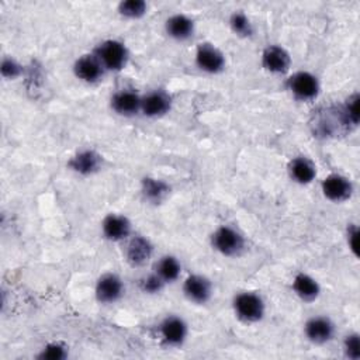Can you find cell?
Segmentation results:
<instances>
[{
  "label": "cell",
  "instance_id": "6da1fadb",
  "mask_svg": "<svg viewBox=\"0 0 360 360\" xmlns=\"http://www.w3.org/2000/svg\"><path fill=\"white\" fill-rule=\"evenodd\" d=\"M233 312L236 318L245 323H255L263 319L266 304L263 298L252 291H242L233 297Z\"/></svg>",
  "mask_w": 360,
  "mask_h": 360
},
{
  "label": "cell",
  "instance_id": "7a4b0ae2",
  "mask_svg": "<svg viewBox=\"0 0 360 360\" xmlns=\"http://www.w3.org/2000/svg\"><path fill=\"white\" fill-rule=\"evenodd\" d=\"M211 245L222 256L235 257L245 250L246 242L238 229L229 225H222L212 232Z\"/></svg>",
  "mask_w": 360,
  "mask_h": 360
},
{
  "label": "cell",
  "instance_id": "3957f363",
  "mask_svg": "<svg viewBox=\"0 0 360 360\" xmlns=\"http://www.w3.org/2000/svg\"><path fill=\"white\" fill-rule=\"evenodd\" d=\"M105 70L120 72L127 66L129 53L124 42L118 39H105L93 52Z\"/></svg>",
  "mask_w": 360,
  "mask_h": 360
},
{
  "label": "cell",
  "instance_id": "277c9868",
  "mask_svg": "<svg viewBox=\"0 0 360 360\" xmlns=\"http://www.w3.org/2000/svg\"><path fill=\"white\" fill-rule=\"evenodd\" d=\"M158 335L160 340L169 347L181 346L188 335V326L186 321L177 315H167L158 326Z\"/></svg>",
  "mask_w": 360,
  "mask_h": 360
},
{
  "label": "cell",
  "instance_id": "5b68a950",
  "mask_svg": "<svg viewBox=\"0 0 360 360\" xmlns=\"http://www.w3.org/2000/svg\"><path fill=\"white\" fill-rule=\"evenodd\" d=\"M288 90L300 101H311L318 97L321 84L315 75L309 72H297L288 79Z\"/></svg>",
  "mask_w": 360,
  "mask_h": 360
},
{
  "label": "cell",
  "instance_id": "8992f818",
  "mask_svg": "<svg viewBox=\"0 0 360 360\" xmlns=\"http://www.w3.org/2000/svg\"><path fill=\"white\" fill-rule=\"evenodd\" d=\"M125 291V285L121 277L115 273H104L101 274L94 287L96 300L100 304H114L117 302Z\"/></svg>",
  "mask_w": 360,
  "mask_h": 360
},
{
  "label": "cell",
  "instance_id": "52a82bcc",
  "mask_svg": "<svg viewBox=\"0 0 360 360\" xmlns=\"http://www.w3.org/2000/svg\"><path fill=\"white\" fill-rule=\"evenodd\" d=\"M183 294L190 302L202 305L212 297V284L202 274H190L183 283Z\"/></svg>",
  "mask_w": 360,
  "mask_h": 360
},
{
  "label": "cell",
  "instance_id": "ba28073f",
  "mask_svg": "<svg viewBox=\"0 0 360 360\" xmlns=\"http://www.w3.org/2000/svg\"><path fill=\"white\" fill-rule=\"evenodd\" d=\"M305 338L314 345H325L333 339L335 323L322 315L309 318L304 325Z\"/></svg>",
  "mask_w": 360,
  "mask_h": 360
},
{
  "label": "cell",
  "instance_id": "9c48e42d",
  "mask_svg": "<svg viewBox=\"0 0 360 360\" xmlns=\"http://www.w3.org/2000/svg\"><path fill=\"white\" fill-rule=\"evenodd\" d=\"M195 65L200 70L215 75L224 70L225 56L212 44H201L195 51Z\"/></svg>",
  "mask_w": 360,
  "mask_h": 360
},
{
  "label": "cell",
  "instance_id": "30bf717a",
  "mask_svg": "<svg viewBox=\"0 0 360 360\" xmlns=\"http://www.w3.org/2000/svg\"><path fill=\"white\" fill-rule=\"evenodd\" d=\"M105 69L103 68L101 62L94 53H86L76 59L73 65V73L75 76L89 84L97 83L104 76Z\"/></svg>",
  "mask_w": 360,
  "mask_h": 360
},
{
  "label": "cell",
  "instance_id": "8fae6325",
  "mask_svg": "<svg viewBox=\"0 0 360 360\" xmlns=\"http://www.w3.org/2000/svg\"><path fill=\"white\" fill-rule=\"evenodd\" d=\"M321 188L323 195L333 202L346 201L353 193L352 181L339 173H330L329 176H326L322 180Z\"/></svg>",
  "mask_w": 360,
  "mask_h": 360
},
{
  "label": "cell",
  "instance_id": "7c38bea8",
  "mask_svg": "<svg viewBox=\"0 0 360 360\" xmlns=\"http://www.w3.org/2000/svg\"><path fill=\"white\" fill-rule=\"evenodd\" d=\"M262 66L270 73L283 75L291 66V56L283 46L269 45L262 52Z\"/></svg>",
  "mask_w": 360,
  "mask_h": 360
},
{
  "label": "cell",
  "instance_id": "4fadbf2b",
  "mask_svg": "<svg viewBox=\"0 0 360 360\" xmlns=\"http://www.w3.org/2000/svg\"><path fill=\"white\" fill-rule=\"evenodd\" d=\"M152 255H153V245L148 238L142 235H135L129 239L125 249V257L132 267L145 266L150 260Z\"/></svg>",
  "mask_w": 360,
  "mask_h": 360
},
{
  "label": "cell",
  "instance_id": "5bb4252c",
  "mask_svg": "<svg viewBox=\"0 0 360 360\" xmlns=\"http://www.w3.org/2000/svg\"><path fill=\"white\" fill-rule=\"evenodd\" d=\"M101 232L111 242L124 240L131 233V221L125 215L108 214L101 222Z\"/></svg>",
  "mask_w": 360,
  "mask_h": 360
},
{
  "label": "cell",
  "instance_id": "9a60e30c",
  "mask_svg": "<svg viewBox=\"0 0 360 360\" xmlns=\"http://www.w3.org/2000/svg\"><path fill=\"white\" fill-rule=\"evenodd\" d=\"M142 97L134 90H120L111 97V108L118 115L132 117L141 111Z\"/></svg>",
  "mask_w": 360,
  "mask_h": 360
},
{
  "label": "cell",
  "instance_id": "2e32d148",
  "mask_svg": "<svg viewBox=\"0 0 360 360\" xmlns=\"http://www.w3.org/2000/svg\"><path fill=\"white\" fill-rule=\"evenodd\" d=\"M172 105V100L167 93L163 90H153L145 96H142L141 112L146 117L156 118L169 112Z\"/></svg>",
  "mask_w": 360,
  "mask_h": 360
},
{
  "label": "cell",
  "instance_id": "e0dca14e",
  "mask_svg": "<svg viewBox=\"0 0 360 360\" xmlns=\"http://www.w3.org/2000/svg\"><path fill=\"white\" fill-rule=\"evenodd\" d=\"M101 156L93 149H83L73 155L69 160V167L82 176L96 173L101 167Z\"/></svg>",
  "mask_w": 360,
  "mask_h": 360
},
{
  "label": "cell",
  "instance_id": "ac0fdd59",
  "mask_svg": "<svg viewBox=\"0 0 360 360\" xmlns=\"http://www.w3.org/2000/svg\"><path fill=\"white\" fill-rule=\"evenodd\" d=\"M166 34L176 41H187L194 34V21L186 14H173L165 22Z\"/></svg>",
  "mask_w": 360,
  "mask_h": 360
},
{
  "label": "cell",
  "instance_id": "d6986e66",
  "mask_svg": "<svg viewBox=\"0 0 360 360\" xmlns=\"http://www.w3.org/2000/svg\"><path fill=\"white\" fill-rule=\"evenodd\" d=\"M292 291L304 302H311V301H314V300H316L319 297L321 287H319L318 281L312 276L301 271V273H297L294 276Z\"/></svg>",
  "mask_w": 360,
  "mask_h": 360
},
{
  "label": "cell",
  "instance_id": "ffe728a7",
  "mask_svg": "<svg viewBox=\"0 0 360 360\" xmlns=\"http://www.w3.org/2000/svg\"><path fill=\"white\" fill-rule=\"evenodd\" d=\"M290 177L298 184H309L316 176L315 165L305 156H297L288 163Z\"/></svg>",
  "mask_w": 360,
  "mask_h": 360
},
{
  "label": "cell",
  "instance_id": "44dd1931",
  "mask_svg": "<svg viewBox=\"0 0 360 360\" xmlns=\"http://www.w3.org/2000/svg\"><path fill=\"white\" fill-rule=\"evenodd\" d=\"M169 191H170V186L160 179L145 177L141 183L142 197L152 204L162 202L166 198V195L169 194Z\"/></svg>",
  "mask_w": 360,
  "mask_h": 360
},
{
  "label": "cell",
  "instance_id": "7402d4cb",
  "mask_svg": "<svg viewBox=\"0 0 360 360\" xmlns=\"http://www.w3.org/2000/svg\"><path fill=\"white\" fill-rule=\"evenodd\" d=\"M155 273L165 281V283H174L181 273V263L173 255L162 256L155 264Z\"/></svg>",
  "mask_w": 360,
  "mask_h": 360
},
{
  "label": "cell",
  "instance_id": "603a6c76",
  "mask_svg": "<svg viewBox=\"0 0 360 360\" xmlns=\"http://www.w3.org/2000/svg\"><path fill=\"white\" fill-rule=\"evenodd\" d=\"M229 27L238 37H250L253 34V25L249 20V17L242 11H233L229 17Z\"/></svg>",
  "mask_w": 360,
  "mask_h": 360
},
{
  "label": "cell",
  "instance_id": "cb8c5ba5",
  "mask_svg": "<svg viewBox=\"0 0 360 360\" xmlns=\"http://www.w3.org/2000/svg\"><path fill=\"white\" fill-rule=\"evenodd\" d=\"M148 10L143 0H124L118 4V13L125 18H139Z\"/></svg>",
  "mask_w": 360,
  "mask_h": 360
},
{
  "label": "cell",
  "instance_id": "d4e9b609",
  "mask_svg": "<svg viewBox=\"0 0 360 360\" xmlns=\"http://www.w3.org/2000/svg\"><path fill=\"white\" fill-rule=\"evenodd\" d=\"M342 117L345 124L357 125L359 122V94L357 93H354L346 100L345 107L342 110Z\"/></svg>",
  "mask_w": 360,
  "mask_h": 360
},
{
  "label": "cell",
  "instance_id": "484cf974",
  "mask_svg": "<svg viewBox=\"0 0 360 360\" xmlns=\"http://www.w3.org/2000/svg\"><path fill=\"white\" fill-rule=\"evenodd\" d=\"M165 284L166 283L155 271L148 274V276H145L143 278H141V283H139L141 290L145 294H158V292H160L163 290Z\"/></svg>",
  "mask_w": 360,
  "mask_h": 360
},
{
  "label": "cell",
  "instance_id": "4316f807",
  "mask_svg": "<svg viewBox=\"0 0 360 360\" xmlns=\"http://www.w3.org/2000/svg\"><path fill=\"white\" fill-rule=\"evenodd\" d=\"M343 352L347 359H352V360L360 359V336H359V333L353 332L345 338Z\"/></svg>",
  "mask_w": 360,
  "mask_h": 360
},
{
  "label": "cell",
  "instance_id": "83f0119b",
  "mask_svg": "<svg viewBox=\"0 0 360 360\" xmlns=\"http://www.w3.org/2000/svg\"><path fill=\"white\" fill-rule=\"evenodd\" d=\"M68 356V350L62 343L52 342L44 346V349L39 353V359H46V360H62Z\"/></svg>",
  "mask_w": 360,
  "mask_h": 360
},
{
  "label": "cell",
  "instance_id": "f1b7e54d",
  "mask_svg": "<svg viewBox=\"0 0 360 360\" xmlns=\"http://www.w3.org/2000/svg\"><path fill=\"white\" fill-rule=\"evenodd\" d=\"M0 72H1V76L4 79H15L21 75L22 69H21V65L13 59V58H3L1 60V66H0Z\"/></svg>",
  "mask_w": 360,
  "mask_h": 360
},
{
  "label": "cell",
  "instance_id": "f546056e",
  "mask_svg": "<svg viewBox=\"0 0 360 360\" xmlns=\"http://www.w3.org/2000/svg\"><path fill=\"white\" fill-rule=\"evenodd\" d=\"M357 238H359V229L356 225H352L347 229V245L354 256H357Z\"/></svg>",
  "mask_w": 360,
  "mask_h": 360
}]
</instances>
